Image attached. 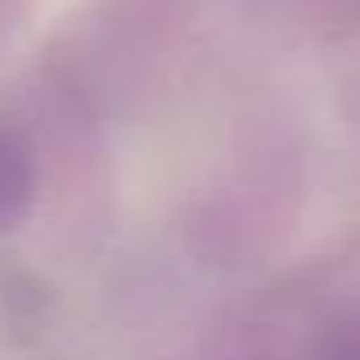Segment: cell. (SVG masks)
<instances>
[{
    "label": "cell",
    "instance_id": "obj_1",
    "mask_svg": "<svg viewBox=\"0 0 360 360\" xmlns=\"http://www.w3.org/2000/svg\"><path fill=\"white\" fill-rule=\"evenodd\" d=\"M309 360H360V305L335 309L322 322L309 347Z\"/></svg>",
    "mask_w": 360,
    "mask_h": 360
}]
</instances>
